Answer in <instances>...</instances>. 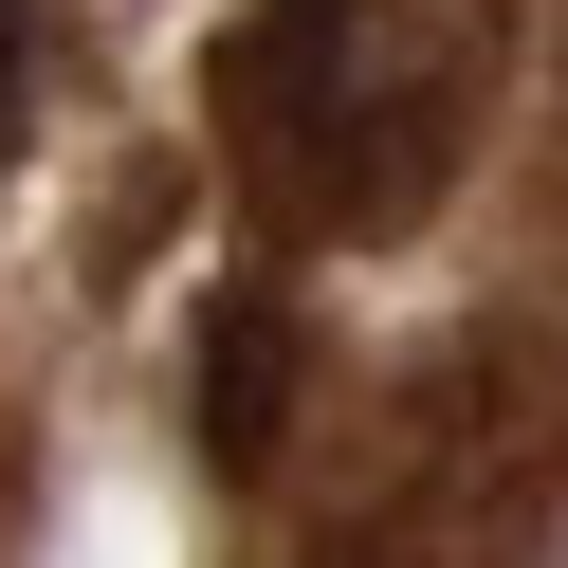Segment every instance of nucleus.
Instances as JSON below:
<instances>
[{
  "instance_id": "obj_1",
  "label": "nucleus",
  "mask_w": 568,
  "mask_h": 568,
  "mask_svg": "<svg viewBox=\"0 0 568 568\" xmlns=\"http://www.w3.org/2000/svg\"><path fill=\"white\" fill-rule=\"evenodd\" d=\"M514 0H257L221 38V148L275 239H422L477 165Z\"/></svg>"
},
{
  "instance_id": "obj_2",
  "label": "nucleus",
  "mask_w": 568,
  "mask_h": 568,
  "mask_svg": "<svg viewBox=\"0 0 568 568\" xmlns=\"http://www.w3.org/2000/svg\"><path fill=\"white\" fill-rule=\"evenodd\" d=\"M294 367H312L294 294H221V312H202V458H221V477H257V458H275Z\"/></svg>"
},
{
  "instance_id": "obj_3",
  "label": "nucleus",
  "mask_w": 568,
  "mask_h": 568,
  "mask_svg": "<svg viewBox=\"0 0 568 568\" xmlns=\"http://www.w3.org/2000/svg\"><path fill=\"white\" fill-rule=\"evenodd\" d=\"M19 111H38V19L0 0V148H19Z\"/></svg>"
}]
</instances>
